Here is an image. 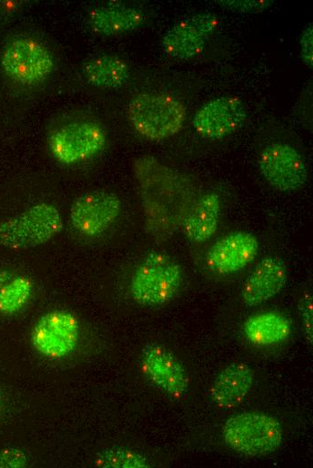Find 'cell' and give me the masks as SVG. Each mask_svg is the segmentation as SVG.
I'll return each mask as SVG.
<instances>
[{
    "mask_svg": "<svg viewBox=\"0 0 313 468\" xmlns=\"http://www.w3.org/2000/svg\"><path fill=\"white\" fill-rule=\"evenodd\" d=\"M147 233L156 242H165L179 230L199 198L194 181L151 155L133 161Z\"/></svg>",
    "mask_w": 313,
    "mask_h": 468,
    "instance_id": "obj_1",
    "label": "cell"
},
{
    "mask_svg": "<svg viewBox=\"0 0 313 468\" xmlns=\"http://www.w3.org/2000/svg\"><path fill=\"white\" fill-rule=\"evenodd\" d=\"M127 116L133 129L151 140L167 139L179 132L186 119V108L165 94L141 93L129 103Z\"/></svg>",
    "mask_w": 313,
    "mask_h": 468,
    "instance_id": "obj_2",
    "label": "cell"
},
{
    "mask_svg": "<svg viewBox=\"0 0 313 468\" xmlns=\"http://www.w3.org/2000/svg\"><path fill=\"white\" fill-rule=\"evenodd\" d=\"M183 283L180 265L163 252L148 253L136 267L130 280L132 299L144 306H161L171 302Z\"/></svg>",
    "mask_w": 313,
    "mask_h": 468,
    "instance_id": "obj_3",
    "label": "cell"
},
{
    "mask_svg": "<svg viewBox=\"0 0 313 468\" xmlns=\"http://www.w3.org/2000/svg\"><path fill=\"white\" fill-rule=\"evenodd\" d=\"M222 437L233 451L259 456L271 454L280 447L283 430L273 416L260 411H244L225 421Z\"/></svg>",
    "mask_w": 313,
    "mask_h": 468,
    "instance_id": "obj_4",
    "label": "cell"
},
{
    "mask_svg": "<svg viewBox=\"0 0 313 468\" xmlns=\"http://www.w3.org/2000/svg\"><path fill=\"white\" fill-rule=\"evenodd\" d=\"M62 226V218L55 206L37 203L0 221V246L13 249L37 247L55 237Z\"/></svg>",
    "mask_w": 313,
    "mask_h": 468,
    "instance_id": "obj_5",
    "label": "cell"
},
{
    "mask_svg": "<svg viewBox=\"0 0 313 468\" xmlns=\"http://www.w3.org/2000/svg\"><path fill=\"white\" fill-rule=\"evenodd\" d=\"M79 340V323L76 317L63 310L42 315L31 333L34 349L44 357L59 359L70 355Z\"/></svg>",
    "mask_w": 313,
    "mask_h": 468,
    "instance_id": "obj_6",
    "label": "cell"
},
{
    "mask_svg": "<svg viewBox=\"0 0 313 468\" xmlns=\"http://www.w3.org/2000/svg\"><path fill=\"white\" fill-rule=\"evenodd\" d=\"M106 133L92 122H73L56 130L49 139L52 156L63 164H75L98 154L104 147Z\"/></svg>",
    "mask_w": 313,
    "mask_h": 468,
    "instance_id": "obj_7",
    "label": "cell"
},
{
    "mask_svg": "<svg viewBox=\"0 0 313 468\" xmlns=\"http://www.w3.org/2000/svg\"><path fill=\"white\" fill-rule=\"evenodd\" d=\"M260 172L267 183L282 192L300 189L308 180V167L300 153L292 146L274 142L259 155Z\"/></svg>",
    "mask_w": 313,
    "mask_h": 468,
    "instance_id": "obj_8",
    "label": "cell"
},
{
    "mask_svg": "<svg viewBox=\"0 0 313 468\" xmlns=\"http://www.w3.org/2000/svg\"><path fill=\"white\" fill-rule=\"evenodd\" d=\"M1 65L9 77L23 85L42 81L54 67L48 50L37 40L28 38L12 41L2 54Z\"/></svg>",
    "mask_w": 313,
    "mask_h": 468,
    "instance_id": "obj_9",
    "label": "cell"
},
{
    "mask_svg": "<svg viewBox=\"0 0 313 468\" xmlns=\"http://www.w3.org/2000/svg\"><path fill=\"white\" fill-rule=\"evenodd\" d=\"M121 212V202L116 194L98 190L87 192L76 198L68 216L76 232L94 237L108 230Z\"/></svg>",
    "mask_w": 313,
    "mask_h": 468,
    "instance_id": "obj_10",
    "label": "cell"
},
{
    "mask_svg": "<svg viewBox=\"0 0 313 468\" xmlns=\"http://www.w3.org/2000/svg\"><path fill=\"white\" fill-rule=\"evenodd\" d=\"M141 365L147 377L168 396L178 399L187 393L190 382L186 369L164 346L146 345L141 351Z\"/></svg>",
    "mask_w": 313,
    "mask_h": 468,
    "instance_id": "obj_11",
    "label": "cell"
},
{
    "mask_svg": "<svg viewBox=\"0 0 313 468\" xmlns=\"http://www.w3.org/2000/svg\"><path fill=\"white\" fill-rule=\"evenodd\" d=\"M218 26L217 17L199 13L175 23L162 40L164 51L170 57L186 60L199 55Z\"/></svg>",
    "mask_w": 313,
    "mask_h": 468,
    "instance_id": "obj_12",
    "label": "cell"
},
{
    "mask_svg": "<svg viewBox=\"0 0 313 468\" xmlns=\"http://www.w3.org/2000/svg\"><path fill=\"white\" fill-rule=\"evenodd\" d=\"M246 119V107L239 98L220 96L207 102L196 112L192 126L200 136L219 140L238 130Z\"/></svg>",
    "mask_w": 313,
    "mask_h": 468,
    "instance_id": "obj_13",
    "label": "cell"
},
{
    "mask_svg": "<svg viewBox=\"0 0 313 468\" xmlns=\"http://www.w3.org/2000/svg\"><path fill=\"white\" fill-rule=\"evenodd\" d=\"M258 249V239L251 232H232L212 245L207 253L206 263L216 274H231L253 262Z\"/></svg>",
    "mask_w": 313,
    "mask_h": 468,
    "instance_id": "obj_14",
    "label": "cell"
},
{
    "mask_svg": "<svg viewBox=\"0 0 313 468\" xmlns=\"http://www.w3.org/2000/svg\"><path fill=\"white\" fill-rule=\"evenodd\" d=\"M287 279V267L282 258L276 256L264 257L243 284V303L255 307L269 301L282 290Z\"/></svg>",
    "mask_w": 313,
    "mask_h": 468,
    "instance_id": "obj_15",
    "label": "cell"
},
{
    "mask_svg": "<svg viewBox=\"0 0 313 468\" xmlns=\"http://www.w3.org/2000/svg\"><path fill=\"white\" fill-rule=\"evenodd\" d=\"M255 374L246 364L236 362L221 370L210 388V398L219 409H232L240 404L254 385Z\"/></svg>",
    "mask_w": 313,
    "mask_h": 468,
    "instance_id": "obj_16",
    "label": "cell"
},
{
    "mask_svg": "<svg viewBox=\"0 0 313 468\" xmlns=\"http://www.w3.org/2000/svg\"><path fill=\"white\" fill-rule=\"evenodd\" d=\"M220 209L218 194L209 192L199 196L182 225L186 238L192 243L209 240L217 231Z\"/></svg>",
    "mask_w": 313,
    "mask_h": 468,
    "instance_id": "obj_17",
    "label": "cell"
},
{
    "mask_svg": "<svg viewBox=\"0 0 313 468\" xmlns=\"http://www.w3.org/2000/svg\"><path fill=\"white\" fill-rule=\"evenodd\" d=\"M144 19L137 8L108 5L93 9L88 16V24L96 33L111 36L136 30Z\"/></svg>",
    "mask_w": 313,
    "mask_h": 468,
    "instance_id": "obj_18",
    "label": "cell"
},
{
    "mask_svg": "<svg viewBox=\"0 0 313 468\" xmlns=\"http://www.w3.org/2000/svg\"><path fill=\"white\" fill-rule=\"evenodd\" d=\"M246 339L258 346H268L285 341L291 333L288 318L276 311H264L250 316L243 325Z\"/></svg>",
    "mask_w": 313,
    "mask_h": 468,
    "instance_id": "obj_19",
    "label": "cell"
},
{
    "mask_svg": "<svg viewBox=\"0 0 313 468\" xmlns=\"http://www.w3.org/2000/svg\"><path fill=\"white\" fill-rule=\"evenodd\" d=\"M86 80L96 86L116 88L122 86L130 76L127 63L112 55H103L89 59L83 67Z\"/></svg>",
    "mask_w": 313,
    "mask_h": 468,
    "instance_id": "obj_20",
    "label": "cell"
},
{
    "mask_svg": "<svg viewBox=\"0 0 313 468\" xmlns=\"http://www.w3.org/2000/svg\"><path fill=\"white\" fill-rule=\"evenodd\" d=\"M32 292L33 284L29 277L13 276L0 292V313H17L28 303Z\"/></svg>",
    "mask_w": 313,
    "mask_h": 468,
    "instance_id": "obj_21",
    "label": "cell"
},
{
    "mask_svg": "<svg viewBox=\"0 0 313 468\" xmlns=\"http://www.w3.org/2000/svg\"><path fill=\"white\" fill-rule=\"evenodd\" d=\"M95 464L103 468H148L149 461L140 453L121 446L106 447L97 453Z\"/></svg>",
    "mask_w": 313,
    "mask_h": 468,
    "instance_id": "obj_22",
    "label": "cell"
},
{
    "mask_svg": "<svg viewBox=\"0 0 313 468\" xmlns=\"http://www.w3.org/2000/svg\"><path fill=\"white\" fill-rule=\"evenodd\" d=\"M301 325L307 341L312 344L313 338V304L312 295L306 292L299 304Z\"/></svg>",
    "mask_w": 313,
    "mask_h": 468,
    "instance_id": "obj_23",
    "label": "cell"
},
{
    "mask_svg": "<svg viewBox=\"0 0 313 468\" xmlns=\"http://www.w3.org/2000/svg\"><path fill=\"white\" fill-rule=\"evenodd\" d=\"M222 6L242 13L262 12L273 4L269 0H234L219 1Z\"/></svg>",
    "mask_w": 313,
    "mask_h": 468,
    "instance_id": "obj_24",
    "label": "cell"
},
{
    "mask_svg": "<svg viewBox=\"0 0 313 468\" xmlns=\"http://www.w3.org/2000/svg\"><path fill=\"white\" fill-rule=\"evenodd\" d=\"M28 464L26 454L16 447L0 450V468H22Z\"/></svg>",
    "mask_w": 313,
    "mask_h": 468,
    "instance_id": "obj_25",
    "label": "cell"
},
{
    "mask_svg": "<svg viewBox=\"0 0 313 468\" xmlns=\"http://www.w3.org/2000/svg\"><path fill=\"white\" fill-rule=\"evenodd\" d=\"M300 53L304 62L311 67L313 63V26L309 23L300 38Z\"/></svg>",
    "mask_w": 313,
    "mask_h": 468,
    "instance_id": "obj_26",
    "label": "cell"
},
{
    "mask_svg": "<svg viewBox=\"0 0 313 468\" xmlns=\"http://www.w3.org/2000/svg\"><path fill=\"white\" fill-rule=\"evenodd\" d=\"M14 275L4 270H0V292L3 287L13 277Z\"/></svg>",
    "mask_w": 313,
    "mask_h": 468,
    "instance_id": "obj_27",
    "label": "cell"
},
{
    "mask_svg": "<svg viewBox=\"0 0 313 468\" xmlns=\"http://www.w3.org/2000/svg\"><path fill=\"white\" fill-rule=\"evenodd\" d=\"M2 409H3V397H2V394L0 392V413L2 411Z\"/></svg>",
    "mask_w": 313,
    "mask_h": 468,
    "instance_id": "obj_28",
    "label": "cell"
}]
</instances>
